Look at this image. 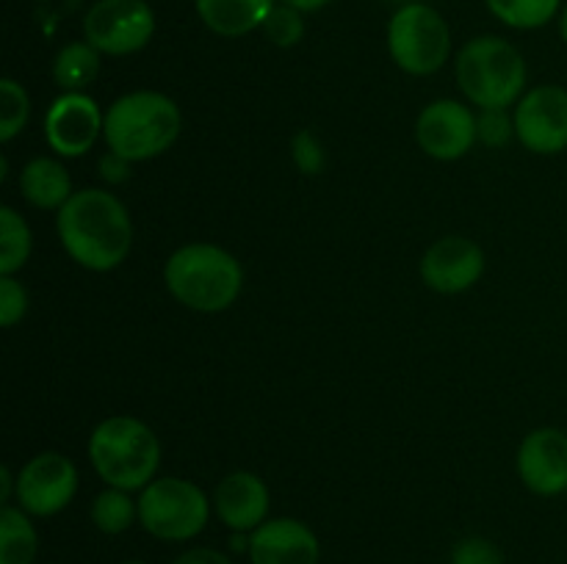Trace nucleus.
I'll use <instances>...</instances> for the list:
<instances>
[{
  "instance_id": "6ab92c4d",
  "label": "nucleus",
  "mask_w": 567,
  "mask_h": 564,
  "mask_svg": "<svg viewBox=\"0 0 567 564\" xmlns=\"http://www.w3.org/2000/svg\"><path fill=\"white\" fill-rule=\"evenodd\" d=\"M39 556V534L31 514L17 503L0 509V564H33Z\"/></svg>"
},
{
  "instance_id": "423d86ee",
  "label": "nucleus",
  "mask_w": 567,
  "mask_h": 564,
  "mask_svg": "<svg viewBox=\"0 0 567 564\" xmlns=\"http://www.w3.org/2000/svg\"><path fill=\"white\" fill-rule=\"evenodd\" d=\"M138 523L161 542H188L208 525L214 501L194 481L153 479L138 492Z\"/></svg>"
},
{
  "instance_id": "20e7f679",
  "label": "nucleus",
  "mask_w": 567,
  "mask_h": 564,
  "mask_svg": "<svg viewBox=\"0 0 567 564\" xmlns=\"http://www.w3.org/2000/svg\"><path fill=\"white\" fill-rule=\"evenodd\" d=\"M89 459L109 487L142 492L161 464V442L144 420L111 415L89 437Z\"/></svg>"
},
{
  "instance_id": "4468645a",
  "label": "nucleus",
  "mask_w": 567,
  "mask_h": 564,
  "mask_svg": "<svg viewBox=\"0 0 567 564\" xmlns=\"http://www.w3.org/2000/svg\"><path fill=\"white\" fill-rule=\"evenodd\" d=\"M518 476L535 495L567 492V431L554 426L529 431L518 448Z\"/></svg>"
},
{
  "instance_id": "bb28decb",
  "label": "nucleus",
  "mask_w": 567,
  "mask_h": 564,
  "mask_svg": "<svg viewBox=\"0 0 567 564\" xmlns=\"http://www.w3.org/2000/svg\"><path fill=\"white\" fill-rule=\"evenodd\" d=\"M291 155H293V164L299 166L302 175H321V169L327 166L324 144H321L319 136L310 130H299L297 136H293Z\"/></svg>"
},
{
  "instance_id": "7ed1b4c3",
  "label": "nucleus",
  "mask_w": 567,
  "mask_h": 564,
  "mask_svg": "<svg viewBox=\"0 0 567 564\" xmlns=\"http://www.w3.org/2000/svg\"><path fill=\"white\" fill-rule=\"evenodd\" d=\"M164 282L183 307L194 313H221L241 296L244 269L227 249L188 243L169 254Z\"/></svg>"
},
{
  "instance_id": "dca6fc26",
  "label": "nucleus",
  "mask_w": 567,
  "mask_h": 564,
  "mask_svg": "<svg viewBox=\"0 0 567 564\" xmlns=\"http://www.w3.org/2000/svg\"><path fill=\"white\" fill-rule=\"evenodd\" d=\"M214 512L236 534H252L258 525L269 520L271 495L266 481L249 470L227 473L214 490Z\"/></svg>"
},
{
  "instance_id": "c85d7f7f",
  "label": "nucleus",
  "mask_w": 567,
  "mask_h": 564,
  "mask_svg": "<svg viewBox=\"0 0 567 564\" xmlns=\"http://www.w3.org/2000/svg\"><path fill=\"white\" fill-rule=\"evenodd\" d=\"M28 313V291L14 276L0 274V324L9 330Z\"/></svg>"
},
{
  "instance_id": "c756f323",
  "label": "nucleus",
  "mask_w": 567,
  "mask_h": 564,
  "mask_svg": "<svg viewBox=\"0 0 567 564\" xmlns=\"http://www.w3.org/2000/svg\"><path fill=\"white\" fill-rule=\"evenodd\" d=\"M172 564H233V558L216 547H188Z\"/></svg>"
},
{
  "instance_id": "412c9836",
  "label": "nucleus",
  "mask_w": 567,
  "mask_h": 564,
  "mask_svg": "<svg viewBox=\"0 0 567 564\" xmlns=\"http://www.w3.org/2000/svg\"><path fill=\"white\" fill-rule=\"evenodd\" d=\"M31 227L11 205L0 208V274L14 276L31 258Z\"/></svg>"
},
{
  "instance_id": "0eeeda50",
  "label": "nucleus",
  "mask_w": 567,
  "mask_h": 564,
  "mask_svg": "<svg viewBox=\"0 0 567 564\" xmlns=\"http://www.w3.org/2000/svg\"><path fill=\"white\" fill-rule=\"evenodd\" d=\"M388 50L408 75H435L452 53V31L441 11L426 3H408L388 22Z\"/></svg>"
},
{
  "instance_id": "f704fd0d",
  "label": "nucleus",
  "mask_w": 567,
  "mask_h": 564,
  "mask_svg": "<svg viewBox=\"0 0 567 564\" xmlns=\"http://www.w3.org/2000/svg\"><path fill=\"white\" fill-rule=\"evenodd\" d=\"M122 564H147V562H142V558H131V562H122Z\"/></svg>"
},
{
  "instance_id": "7c9ffc66",
  "label": "nucleus",
  "mask_w": 567,
  "mask_h": 564,
  "mask_svg": "<svg viewBox=\"0 0 567 564\" xmlns=\"http://www.w3.org/2000/svg\"><path fill=\"white\" fill-rule=\"evenodd\" d=\"M127 166H131V160L120 158V155L111 153V149H109V155H105V158L100 160V169H103V177L109 182L125 180V177H127Z\"/></svg>"
},
{
  "instance_id": "1a4fd4ad",
  "label": "nucleus",
  "mask_w": 567,
  "mask_h": 564,
  "mask_svg": "<svg viewBox=\"0 0 567 564\" xmlns=\"http://www.w3.org/2000/svg\"><path fill=\"white\" fill-rule=\"evenodd\" d=\"M78 492V468L64 453L44 451L22 464L17 473V506L31 518H53L64 512Z\"/></svg>"
},
{
  "instance_id": "aec40b11",
  "label": "nucleus",
  "mask_w": 567,
  "mask_h": 564,
  "mask_svg": "<svg viewBox=\"0 0 567 564\" xmlns=\"http://www.w3.org/2000/svg\"><path fill=\"white\" fill-rule=\"evenodd\" d=\"M100 50L83 39L70 42L55 53L53 59V81L61 92H83L92 86L100 75Z\"/></svg>"
},
{
  "instance_id": "a878e982",
  "label": "nucleus",
  "mask_w": 567,
  "mask_h": 564,
  "mask_svg": "<svg viewBox=\"0 0 567 564\" xmlns=\"http://www.w3.org/2000/svg\"><path fill=\"white\" fill-rule=\"evenodd\" d=\"M452 564H507L502 547L487 536H463L452 547Z\"/></svg>"
},
{
  "instance_id": "5701e85b",
  "label": "nucleus",
  "mask_w": 567,
  "mask_h": 564,
  "mask_svg": "<svg viewBox=\"0 0 567 564\" xmlns=\"http://www.w3.org/2000/svg\"><path fill=\"white\" fill-rule=\"evenodd\" d=\"M485 3L504 25L518 28V31H535L557 17L563 0H485Z\"/></svg>"
},
{
  "instance_id": "39448f33",
  "label": "nucleus",
  "mask_w": 567,
  "mask_h": 564,
  "mask_svg": "<svg viewBox=\"0 0 567 564\" xmlns=\"http://www.w3.org/2000/svg\"><path fill=\"white\" fill-rule=\"evenodd\" d=\"M454 75L468 103L480 105L482 111L509 108L524 97L526 61L507 39L476 36L457 53Z\"/></svg>"
},
{
  "instance_id": "f257e3e1",
  "label": "nucleus",
  "mask_w": 567,
  "mask_h": 564,
  "mask_svg": "<svg viewBox=\"0 0 567 564\" xmlns=\"http://www.w3.org/2000/svg\"><path fill=\"white\" fill-rule=\"evenodd\" d=\"M61 247L89 271H111L133 249V221L125 202L103 188H83L55 213Z\"/></svg>"
},
{
  "instance_id": "ddd939ff",
  "label": "nucleus",
  "mask_w": 567,
  "mask_h": 564,
  "mask_svg": "<svg viewBox=\"0 0 567 564\" xmlns=\"http://www.w3.org/2000/svg\"><path fill=\"white\" fill-rule=\"evenodd\" d=\"M485 274V252L476 241L446 236L432 243L421 258V280L437 293H463Z\"/></svg>"
},
{
  "instance_id": "4be33fe9",
  "label": "nucleus",
  "mask_w": 567,
  "mask_h": 564,
  "mask_svg": "<svg viewBox=\"0 0 567 564\" xmlns=\"http://www.w3.org/2000/svg\"><path fill=\"white\" fill-rule=\"evenodd\" d=\"M138 520V501L120 487H105L92 503V523L100 534L120 536Z\"/></svg>"
},
{
  "instance_id": "473e14b6",
  "label": "nucleus",
  "mask_w": 567,
  "mask_h": 564,
  "mask_svg": "<svg viewBox=\"0 0 567 564\" xmlns=\"http://www.w3.org/2000/svg\"><path fill=\"white\" fill-rule=\"evenodd\" d=\"M280 3H286V6H291V9H297V11H302V14H308V11L324 9V6L330 3V0H280Z\"/></svg>"
},
{
  "instance_id": "2eb2a0df",
  "label": "nucleus",
  "mask_w": 567,
  "mask_h": 564,
  "mask_svg": "<svg viewBox=\"0 0 567 564\" xmlns=\"http://www.w3.org/2000/svg\"><path fill=\"white\" fill-rule=\"evenodd\" d=\"M252 564H319L321 542L308 523L297 518H271L249 534Z\"/></svg>"
},
{
  "instance_id": "f3484780",
  "label": "nucleus",
  "mask_w": 567,
  "mask_h": 564,
  "mask_svg": "<svg viewBox=\"0 0 567 564\" xmlns=\"http://www.w3.org/2000/svg\"><path fill=\"white\" fill-rule=\"evenodd\" d=\"M197 14L214 33L227 39L252 33L264 28L266 17L277 6V0H194Z\"/></svg>"
},
{
  "instance_id": "9d476101",
  "label": "nucleus",
  "mask_w": 567,
  "mask_h": 564,
  "mask_svg": "<svg viewBox=\"0 0 567 564\" xmlns=\"http://www.w3.org/2000/svg\"><path fill=\"white\" fill-rule=\"evenodd\" d=\"M515 136L537 155H559L567 149V88L543 83L529 88L515 105Z\"/></svg>"
},
{
  "instance_id": "f03ea898",
  "label": "nucleus",
  "mask_w": 567,
  "mask_h": 564,
  "mask_svg": "<svg viewBox=\"0 0 567 564\" xmlns=\"http://www.w3.org/2000/svg\"><path fill=\"white\" fill-rule=\"evenodd\" d=\"M181 127L183 116L175 100L142 88V92L122 94L105 111L103 138L111 153L138 164L164 155L177 142Z\"/></svg>"
},
{
  "instance_id": "b1692460",
  "label": "nucleus",
  "mask_w": 567,
  "mask_h": 564,
  "mask_svg": "<svg viewBox=\"0 0 567 564\" xmlns=\"http://www.w3.org/2000/svg\"><path fill=\"white\" fill-rule=\"evenodd\" d=\"M28 116H31L28 92L14 77H3L0 81V142H11L17 133H22Z\"/></svg>"
},
{
  "instance_id": "393cba45",
  "label": "nucleus",
  "mask_w": 567,
  "mask_h": 564,
  "mask_svg": "<svg viewBox=\"0 0 567 564\" xmlns=\"http://www.w3.org/2000/svg\"><path fill=\"white\" fill-rule=\"evenodd\" d=\"M264 33L271 44H277V48H293V44L302 42V36H305L302 11L291 9V6H286L277 0V6L271 9V14L266 17Z\"/></svg>"
},
{
  "instance_id": "a211bd4d",
  "label": "nucleus",
  "mask_w": 567,
  "mask_h": 564,
  "mask_svg": "<svg viewBox=\"0 0 567 564\" xmlns=\"http://www.w3.org/2000/svg\"><path fill=\"white\" fill-rule=\"evenodd\" d=\"M20 191L28 205L39 210H55L59 213L72 197V180L66 175L64 164L55 158H39L28 160L20 171Z\"/></svg>"
},
{
  "instance_id": "72a5a7b5",
  "label": "nucleus",
  "mask_w": 567,
  "mask_h": 564,
  "mask_svg": "<svg viewBox=\"0 0 567 564\" xmlns=\"http://www.w3.org/2000/svg\"><path fill=\"white\" fill-rule=\"evenodd\" d=\"M559 33H563V39H565V44H567V6H565L563 17H559Z\"/></svg>"
},
{
  "instance_id": "2f4dec72",
  "label": "nucleus",
  "mask_w": 567,
  "mask_h": 564,
  "mask_svg": "<svg viewBox=\"0 0 567 564\" xmlns=\"http://www.w3.org/2000/svg\"><path fill=\"white\" fill-rule=\"evenodd\" d=\"M17 492V476H11L9 468L0 470V503H11V498H14Z\"/></svg>"
},
{
  "instance_id": "9b49d317",
  "label": "nucleus",
  "mask_w": 567,
  "mask_h": 564,
  "mask_svg": "<svg viewBox=\"0 0 567 564\" xmlns=\"http://www.w3.org/2000/svg\"><path fill=\"white\" fill-rule=\"evenodd\" d=\"M105 114L86 92H61L44 114V138L61 158H81L103 133Z\"/></svg>"
},
{
  "instance_id": "cd10ccee",
  "label": "nucleus",
  "mask_w": 567,
  "mask_h": 564,
  "mask_svg": "<svg viewBox=\"0 0 567 564\" xmlns=\"http://www.w3.org/2000/svg\"><path fill=\"white\" fill-rule=\"evenodd\" d=\"M515 122L507 116V108H487L476 116V136L487 147H504L513 138Z\"/></svg>"
},
{
  "instance_id": "6e6552de",
  "label": "nucleus",
  "mask_w": 567,
  "mask_h": 564,
  "mask_svg": "<svg viewBox=\"0 0 567 564\" xmlns=\"http://www.w3.org/2000/svg\"><path fill=\"white\" fill-rule=\"evenodd\" d=\"M155 11L147 0H97L83 17V39L105 55H131L147 48Z\"/></svg>"
},
{
  "instance_id": "f8f14e48",
  "label": "nucleus",
  "mask_w": 567,
  "mask_h": 564,
  "mask_svg": "<svg viewBox=\"0 0 567 564\" xmlns=\"http://www.w3.org/2000/svg\"><path fill=\"white\" fill-rule=\"evenodd\" d=\"M415 142L435 160L463 158L480 142L476 114L457 100H435L415 119Z\"/></svg>"
}]
</instances>
